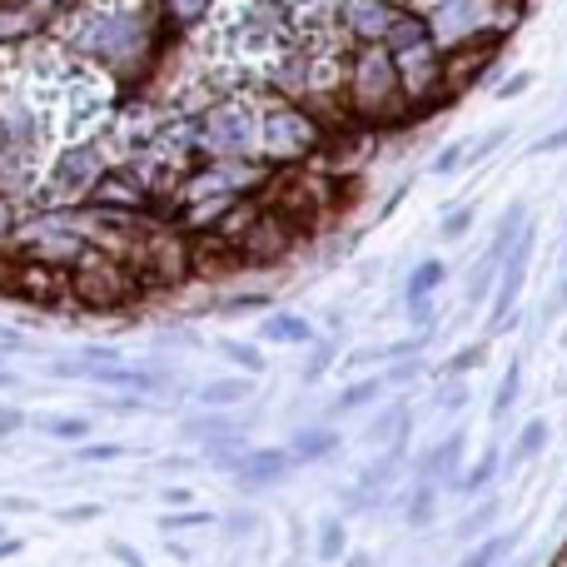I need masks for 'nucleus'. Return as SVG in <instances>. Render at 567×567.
<instances>
[{
    "mask_svg": "<svg viewBox=\"0 0 567 567\" xmlns=\"http://www.w3.org/2000/svg\"><path fill=\"white\" fill-rule=\"evenodd\" d=\"M85 205L90 209H115V215H155L159 199L150 195L125 165H120V169H105V175L95 179V189L85 195Z\"/></svg>",
    "mask_w": 567,
    "mask_h": 567,
    "instance_id": "1a4fd4ad",
    "label": "nucleus"
},
{
    "mask_svg": "<svg viewBox=\"0 0 567 567\" xmlns=\"http://www.w3.org/2000/svg\"><path fill=\"white\" fill-rule=\"evenodd\" d=\"M369 508H373V498L359 488V483H353V488H339V513H369Z\"/></svg>",
    "mask_w": 567,
    "mask_h": 567,
    "instance_id": "8fccbe9b",
    "label": "nucleus"
},
{
    "mask_svg": "<svg viewBox=\"0 0 567 567\" xmlns=\"http://www.w3.org/2000/svg\"><path fill=\"white\" fill-rule=\"evenodd\" d=\"M523 229H528V205H523V199H513V205L503 209V219H498V225H493L488 249L503 259V255H508V249H513V239L523 235Z\"/></svg>",
    "mask_w": 567,
    "mask_h": 567,
    "instance_id": "7c9ffc66",
    "label": "nucleus"
},
{
    "mask_svg": "<svg viewBox=\"0 0 567 567\" xmlns=\"http://www.w3.org/2000/svg\"><path fill=\"white\" fill-rule=\"evenodd\" d=\"M209 10H215V0H165V16L175 20L179 30H185V25H199Z\"/></svg>",
    "mask_w": 567,
    "mask_h": 567,
    "instance_id": "a19ab883",
    "label": "nucleus"
},
{
    "mask_svg": "<svg viewBox=\"0 0 567 567\" xmlns=\"http://www.w3.org/2000/svg\"><path fill=\"white\" fill-rule=\"evenodd\" d=\"M333 359H339V349H333L329 339H313V343H309V363H303L299 379H303V383H319L323 373L333 369Z\"/></svg>",
    "mask_w": 567,
    "mask_h": 567,
    "instance_id": "4c0bfd02",
    "label": "nucleus"
},
{
    "mask_svg": "<svg viewBox=\"0 0 567 567\" xmlns=\"http://www.w3.org/2000/svg\"><path fill=\"white\" fill-rule=\"evenodd\" d=\"M45 439H60V443H80L90 439V419H80V413H45V419H30Z\"/></svg>",
    "mask_w": 567,
    "mask_h": 567,
    "instance_id": "72a5a7b5",
    "label": "nucleus"
},
{
    "mask_svg": "<svg viewBox=\"0 0 567 567\" xmlns=\"http://www.w3.org/2000/svg\"><path fill=\"white\" fill-rule=\"evenodd\" d=\"M165 503H169V508H189V503H195V493H189V488H165Z\"/></svg>",
    "mask_w": 567,
    "mask_h": 567,
    "instance_id": "4d7b16f0",
    "label": "nucleus"
},
{
    "mask_svg": "<svg viewBox=\"0 0 567 567\" xmlns=\"http://www.w3.org/2000/svg\"><path fill=\"white\" fill-rule=\"evenodd\" d=\"M255 528H259V518H255V513H249V508H235V513H229V518H225V533H229V538H235V543H245Z\"/></svg>",
    "mask_w": 567,
    "mask_h": 567,
    "instance_id": "de8ad7c7",
    "label": "nucleus"
},
{
    "mask_svg": "<svg viewBox=\"0 0 567 567\" xmlns=\"http://www.w3.org/2000/svg\"><path fill=\"white\" fill-rule=\"evenodd\" d=\"M449 284V265L443 259H419V265L409 269V279H403V299H433V293Z\"/></svg>",
    "mask_w": 567,
    "mask_h": 567,
    "instance_id": "393cba45",
    "label": "nucleus"
},
{
    "mask_svg": "<svg viewBox=\"0 0 567 567\" xmlns=\"http://www.w3.org/2000/svg\"><path fill=\"white\" fill-rule=\"evenodd\" d=\"M463 409H468V383H463V379H443L439 413H463Z\"/></svg>",
    "mask_w": 567,
    "mask_h": 567,
    "instance_id": "c03bdc74",
    "label": "nucleus"
},
{
    "mask_svg": "<svg viewBox=\"0 0 567 567\" xmlns=\"http://www.w3.org/2000/svg\"><path fill=\"white\" fill-rule=\"evenodd\" d=\"M105 150L100 140H80V145H65L60 159L50 165V195L45 205H85V195L95 189V179L105 175Z\"/></svg>",
    "mask_w": 567,
    "mask_h": 567,
    "instance_id": "0eeeda50",
    "label": "nucleus"
},
{
    "mask_svg": "<svg viewBox=\"0 0 567 567\" xmlns=\"http://www.w3.org/2000/svg\"><path fill=\"white\" fill-rule=\"evenodd\" d=\"M209 523H215V513H209V508H185V513H165V518H159V533H165V538H175V533L209 528Z\"/></svg>",
    "mask_w": 567,
    "mask_h": 567,
    "instance_id": "e433bc0d",
    "label": "nucleus"
},
{
    "mask_svg": "<svg viewBox=\"0 0 567 567\" xmlns=\"http://www.w3.org/2000/svg\"><path fill=\"white\" fill-rule=\"evenodd\" d=\"M563 259H567V239H563Z\"/></svg>",
    "mask_w": 567,
    "mask_h": 567,
    "instance_id": "680f3d73",
    "label": "nucleus"
},
{
    "mask_svg": "<svg viewBox=\"0 0 567 567\" xmlns=\"http://www.w3.org/2000/svg\"><path fill=\"white\" fill-rule=\"evenodd\" d=\"M343 567H373V553H343Z\"/></svg>",
    "mask_w": 567,
    "mask_h": 567,
    "instance_id": "13d9d810",
    "label": "nucleus"
},
{
    "mask_svg": "<svg viewBox=\"0 0 567 567\" xmlns=\"http://www.w3.org/2000/svg\"><path fill=\"white\" fill-rule=\"evenodd\" d=\"M548 439H553L548 419H528L518 429V439L508 443V453H503V473H518V468H528V463H538L543 453H548Z\"/></svg>",
    "mask_w": 567,
    "mask_h": 567,
    "instance_id": "a211bd4d",
    "label": "nucleus"
},
{
    "mask_svg": "<svg viewBox=\"0 0 567 567\" xmlns=\"http://www.w3.org/2000/svg\"><path fill=\"white\" fill-rule=\"evenodd\" d=\"M483 359H488V343H468V349H458V353L443 359V379H463V373H473Z\"/></svg>",
    "mask_w": 567,
    "mask_h": 567,
    "instance_id": "ea45409f",
    "label": "nucleus"
},
{
    "mask_svg": "<svg viewBox=\"0 0 567 567\" xmlns=\"http://www.w3.org/2000/svg\"><path fill=\"white\" fill-rule=\"evenodd\" d=\"M533 249H538V229H523L518 239H513V249L503 255V269H498V284H493L488 293V333L498 339V333H508L513 323L523 319L518 303H523V284H528V269H533Z\"/></svg>",
    "mask_w": 567,
    "mask_h": 567,
    "instance_id": "423d86ee",
    "label": "nucleus"
},
{
    "mask_svg": "<svg viewBox=\"0 0 567 567\" xmlns=\"http://www.w3.org/2000/svg\"><path fill=\"white\" fill-rule=\"evenodd\" d=\"M563 309H567V275L558 279V293H553V299H548V309H543V313H548V319H558Z\"/></svg>",
    "mask_w": 567,
    "mask_h": 567,
    "instance_id": "6e6d98bb",
    "label": "nucleus"
},
{
    "mask_svg": "<svg viewBox=\"0 0 567 567\" xmlns=\"http://www.w3.org/2000/svg\"><path fill=\"white\" fill-rule=\"evenodd\" d=\"M259 339L275 343V349H309V343L319 339V329H313V319L299 309H269L265 319H259Z\"/></svg>",
    "mask_w": 567,
    "mask_h": 567,
    "instance_id": "4468645a",
    "label": "nucleus"
},
{
    "mask_svg": "<svg viewBox=\"0 0 567 567\" xmlns=\"http://www.w3.org/2000/svg\"><path fill=\"white\" fill-rule=\"evenodd\" d=\"M518 399H523V353H518V359H508V369H503L498 389H493V423L508 419V413L518 409Z\"/></svg>",
    "mask_w": 567,
    "mask_h": 567,
    "instance_id": "c756f323",
    "label": "nucleus"
},
{
    "mask_svg": "<svg viewBox=\"0 0 567 567\" xmlns=\"http://www.w3.org/2000/svg\"><path fill=\"white\" fill-rule=\"evenodd\" d=\"M65 284H70V309H80V313H120L135 299H145L135 269L125 259L105 255V249H85L65 269Z\"/></svg>",
    "mask_w": 567,
    "mask_h": 567,
    "instance_id": "f03ea898",
    "label": "nucleus"
},
{
    "mask_svg": "<svg viewBox=\"0 0 567 567\" xmlns=\"http://www.w3.org/2000/svg\"><path fill=\"white\" fill-rule=\"evenodd\" d=\"M528 85H533V75H528V70H518V75H508V80H503V85H498V100L523 95V90H528Z\"/></svg>",
    "mask_w": 567,
    "mask_h": 567,
    "instance_id": "864d4df0",
    "label": "nucleus"
},
{
    "mask_svg": "<svg viewBox=\"0 0 567 567\" xmlns=\"http://www.w3.org/2000/svg\"><path fill=\"white\" fill-rule=\"evenodd\" d=\"M299 239H303V229L289 225V219L275 215V209L265 205V215L249 225V235L235 245V255H239V265L245 269H279L284 259L299 249Z\"/></svg>",
    "mask_w": 567,
    "mask_h": 567,
    "instance_id": "6e6552de",
    "label": "nucleus"
},
{
    "mask_svg": "<svg viewBox=\"0 0 567 567\" xmlns=\"http://www.w3.org/2000/svg\"><path fill=\"white\" fill-rule=\"evenodd\" d=\"M439 483H423V478H413L409 483V493H403V523H409V528H433V523H439Z\"/></svg>",
    "mask_w": 567,
    "mask_h": 567,
    "instance_id": "5701e85b",
    "label": "nucleus"
},
{
    "mask_svg": "<svg viewBox=\"0 0 567 567\" xmlns=\"http://www.w3.org/2000/svg\"><path fill=\"white\" fill-rule=\"evenodd\" d=\"M458 169H468V140H458V145H443L439 155H433V175H439V179L458 175Z\"/></svg>",
    "mask_w": 567,
    "mask_h": 567,
    "instance_id": "79ce46f5",
    "label": "nucleus"
},
{
    "mask_svg": "<svg viewBox=\"0 0 567 567\" xmlns=\"http://www.w3.org/2000/svg\"><path fill=\"white\" fill-rule=\"evenodd\" d=\"M75 463H115L125 458V443H110V439H80V449L70 453Z\"/></svg>",
    "mask_w": 567,
    "mask_h": 567,
    "instance_id": "58836bf2",
    "label": "nucleus"
},
{
    "mask_svg": "<svg viewBox=\"0 0 567 567\" xmlns=\"http://www.w3.org/2000/svg\"><path fill=\"white\" fill-rule=\"evenodd\" d=\"M503 140H508V125H498V130H488V135L483 140H468V165H483V159L493 155V150L503 145Z\"/></svg>",
    "mask_w": 567,
    "mask_h": 567,
    "instance_id": "49530a36",
    "label": "nucleus"
},
{
    "mask_svg": "<svg viewBox=\"0 0 567 567\" xmlns=\"http://www.w3.org/2000/svg\"><path fill=\"white\" fill-rule=\"evenodd\" d=\"M10 553H20V543H16V538H6V543H0V558H10Z\"/></svg>",
    "mask_w": 567,
    "mask_h": 567,
    "instance_id": "052dcab7",
    "label": "nucleus"
},
{
    "mask_svg": "<svg viewBox=\"0 0 567 567\" xmlns=\"http://www.w3.org/2000/svg\"><path fill=\"white\" fill-rule=\"evenodd\" d=\"M205 309H209V313H225V319H235V313H269V289L219 293V299H209Z\"/></svg>",
    "mask_w": 567,
    "mask_h": 567,
    "instance_id": "2f4dec72",
    "label": "nucleus"
},
{
    "mask_svg": "<svg viewBox=\"0 0 567 567\" xmlns=\"http://www.w3.org/2000/svg\"><path fill=\"white\" fill-rule=\"evenodd\" d=\"M498 269H503V259L493 255V249H483V255L473 259V269H468V284H463V299H468V303H488L493 284H498Z\"/></svg>",
    "mask_w": 567,
    "mask_h": 567,
    "instance_id": "c85d7f7f",
    "label": "nucleus"
},
{
    "mask_svg": "<svg viewBox=\"0 0 567 567\" xmlns=\"http://www.w3.org/2000/svg\"><path fill=\"white\" fill-rule=\"evenodd\" d=\"M523 543V528H508V533H488V538H478L468 553L458 558V567H503L518 553Z\"/></svg>",
    "mask_w": 567,
    "mask_h": 567,
    "instance_id": "aec40b11",
    "label": "nucleus"
},
{
    "mask_svg": "<svg viewBox=\"0 0 567 567\" xmlns=\"http://www.w3.org/2000/svg\"><path fill=\"white\" fill-rule=\"evenodd\" d=\"M199 130V155L209 159H245L259 145V110L249 100H219L195 120ZM259 159V155H255Z\"/></svg>",
    "mask_w": 567,
    "mask_h": 567,
    "instance_id": "39448f33",
    "label": "nucleus"
},
{
    "mask_svg": "<svg viewBox=\"0 0 567 567\" xmlns=\"http://www.w3.org/2000/svg\"><path fill=\"white\" fill-rule=\"evenodd\" d=\"M25 413H20V409H10V403H0V439H10V433H20V429H25Z\"/></svg>",
    "mask_w": 567,
    "mask_h": 567,
    "instance_id": "3c124183",
    "label": "nucleus"
},
{
    "mask_svg": "<svg viewBox=\"0 0 567 567\" xmlns=\"http://www.w3.org/2000/svg\"><path fill=\"white\" fill-rule=\"evenodd\" d=\"M245 453H249V449H245V433H229V439L205 443V453H199V463H205V468H219V473H235Z\"/></svg>",
    "mask_w": 567,
    "mask_h": 567,
    "instance_id": "473e14b6",
    "label": "nucleus"
},
{
    "mask_svg": "<svg viewBox=\"0 0 567 567\" xmlns=\"http://www.w3.org/2000/svg\"><path fill=\"white\" fill-rule=\"evenodd\" d=\"M16 383H20L16 373H10V369H0V393H6V389H16Z\"/></svg>",
    "mask_w": 567,
    "mask_h": 567,
    "instance_id": "bf43d9fd",
    "label": "nucleus"
},
{
    "mask_svg": "<svg viewBox=\"0 0 567 567\" xmlns=\"http://www.w3.org/2000/svg\"><path fill=\"white\" fill-rule=\"evenodd\" d=\"M150 45H155V25L145 10H85L70 20V50L120 70V75H135L150 60Z\"/></svg>",
    "mask_w": 567,
    "mask_h": 567,
    "instance_id": "f257e3e1",
    "label": "nucleus"
},
{
    "mask_svg": "<svg viewBox=\"0 0 567 567\" xmlns=\"http://www.w3.org/2000/svg\"><path fill=\"white\" fill-rule=\"evenodd\" d=\"M255 399V379L239 373V379H209L195 389V403L199 409H239V403Z\"/></svg>",
    "mask_w": 567,
    "mask_h": 567,
    "instance_id": "6ab92c4d",
    "label": "nucleus"
},
{
    "mask_svg": "<svg viewBox=\"0 0 567 567\" xmlns=\"http://www.w3.org/2000/svg\"><path fill=\"white\" fill-rule=\"evenodd\" d=\"M473 229V205H453L449 215H443V225H439V239L443 245H453V239H463Z\"/></svg>",
    "mask_w": 567,
    "mask_h": 567,
    "instance_id": "37998d69",
    "label": "nucleus"
},
{
    "mask_svg": "<svg viewBox=\"0 0 567 567\" xmlns=\"http://www.w3.org/2000/svg\"><path fill=\"white\" fill-rule=\"evenodd\" d=\"M90 518H100V503H75V508L60 513V523H90Z\"/></svg>",
    "mask_w": 567,
    "mask_h": 567,
    "instance_id": "5fc2aeb1",
    "label": "nucleus"
},
{
    "mask_svg": "<svg viewBox=\"0 0 567 567\" xmlns=\"http://www.w3.org/2000/svg\"><path fill=\"white\" fill-rule=\"evenodd\" d=\"M319 145H323V120L313 115L309 105H299V100H269V105L259 110L255 155L265 159L269 169L299 165V159H309Z\"/></svg>",
    "mask_w": 567,
    "mask_h": 567,
    "instance_id": "20e7f679",
    "label": "nucleus"
},
{
    "mask_svg": "<svg viewBox=\"0 0 567 567\" xmlns=\"http://www.w3.org/2000/svg\"><path fill=\"white\" fill-rule=\"evenodd\" d=\"M558 150H567V125H558L553 135H543L538 145H533V155H558Z\"/></svg>",
    "mask_w": 567,
    "mask_h": 567,
    "instance_id": "603ef678",
    "label": "nucleus"
},
{
    "mask_svg": "<svg viewBox=\"0 0 567 567\" xmlns=\"http://www.w3.org/2000/svg\"><path fill=\"white\" fill-rule=\"evenodd\" d=\"M45 20L35 10H25L20 0H0V45H16V40H30Z\"/></svg>",
    "mask_w": 567,
    "mask_h": 567,
    "instance_id": "a878e982",
    "label": "nucleus"
},
{
    "mask_svg": "<svg viewBox=\"0 0 567 567\" xmlns=\"http://www.w3.org/2000/svg\"><path fill=\"white\" fill-rule=\"evenodd\" d=\"M313 553H319V563H339L343 553H349V528H343V513L319 518V528H313Z\"/></svg>",
    "mask_w": 567,
    "mask_h": 567,
    "instance_id": "cd10ccee",
    "label": "nucleus"
},
{
    "mask_svg": "<svg viewBox=\"0 0 567 567\" xmlns=\"http://www.w3.org/2000/svg\"><path fill=\"white\" fill-rule=\"evenodd\" d=\"M289 473H293V458L284 449H249L229 478H235L245 493H259V488H279Z\"/></svg>",
    "mask_w": 567,
    "mask_h": 567,
    "instance_id": "ddd939ff",
    "label": "nucleus"
},
{
    "mask_svg": "<svg viewBox=\"0 0 567 567\" xmlns=\"http://www.w3.org/2000/svg\"><path fill=\"white\" fill-rule=\"evenodd\" d=\"M463 443H468V433H463V423L453 433H443L433 449H423L419 458L409 463V473L413 478H423V483H439V488H449L453 478H458V463H463Z\"/></svg>",
    "mask_w": 567,
    "mask_h": 567,
    "instance_id": "f8f14e48",
    "label": "nucleus"
},
{
    "mask_svg": "<svg viewBox=\"0 0 567 567\" xmlns=\"http://www.w3.org/2000/svg\"><path fill=\"white\" fill-rule=\"evenodd\" d=\"M20 199H10V195H0V249H10V239H16V225H20Z\"/></svg>",
    "mask_w": 567,
    "mask_h": 567,
    "instance_id": "a18cd8bd",
    "label": "nucleus"
},
{
    "mask_svg": "<svg viewBox=\"0 0 567 567\" xmlns=\"http://www.w3.org/2000/svg\"><path fill=\"white\" fill-rule=\"evenodd\" d=\"M25 10H35L40 20H55V16H70V10L80 6V0H20Z\"/></svg>",
    "mask_w": 567,
    "mask_h": 567,
    "instance_id": "09e8293b",
    "label": "nucleus"
},
{
    "mask_svg": "<svg viewBox=\"0 0 567 567\" xmlns=\"http://www.w3.org/2000/svg\"><path fill=\"white\" fill-rule=\"evenodd\" d=\"M343 100L359 120L369 125H383V120H403L409 105H403L399 90V70H393V55L383 45H359V55L349 60V80H343Z\"/></svg>",
    "mask_w": 567,
    "mask_h": 567,
    "instance_id": "7ed1b4c3",
    "label": "nucleus"
},
{
    "mask_svg": "<svg viewBox=\"0 0 567 567\" xmlns=\"http://www.w3.org/2000/svg\"><path fill=\"white\" fill-rule=\"evenodd\" d=\"M409 433H413V403L409 399H393V403H383V409L369 419L363 443H373V449H393V443H409Z\"/></svg>",
    "mask_w": 567,
    "mask_h": 567,
    "instance_id": "f3484780",
    "label": "nucleus"
},
{
    "mask_svg": "<svg viewBox=\"0 0 567 567\" xmlns=\"http://www.w3.org/2000/svg\"><path fill=\"white\" fill-rule=\"evenodd\" d=\"M383 379L373 373V379H353L349 389H339V399H333V409L329 413H363V409H379V399H383Z\"/></svg>",
    "mask_w": 567,
    "mask_h": 567,
    "instance_id": "bb28decb",
    "label": "nucleus"
},
{
    "mask_svg": "<svg viewBox=\"0 0 567 567\" xmlns=\"http://www.w3.org/2000/svg\"><path fill=\"white\" fill-rule=\"evenodd\" d=\"M403 468H409V443H393V449H379L369 463L359 468V488L369 493L373 503L383 498V493L393 488V483L403 478Z\"/></svg>",
    "mask_w": 567,
    "mask_h": 567,
    "instance_id": "dca6fc26",
    "label": "nucleus"
},
{
    "mask_svg": "<svg viewBox=\"0 0 567 567\" xmlns=\"http://www.w3.org/2000/svg\"><path fill=\"white\" fill-rule=\"evenodd\" d=\"M339 449H343V439H339V429H329V423H309V429H293L289 443H284V453L293 458V468H313V463H329Z\"/></svg>",
    "mask_w": 567,
    "mask_h": 567,
    "instance_id": "2eb2a0df",
    "label": "nucleus"
},
{
    "mask_svg": "<svg viewBox=\"0 0 567 567\" xmlns=\"http://www.w3.org/2000/svg\"><path fill=\"white\" fill-rule=\"evenodd\" d=\"M339 20L359 45H383L389 25L399 20V6L393 0H343L339 6Z\"/></svg>",
    "mask_w": 567,
    "mask_h": 567,
    "instance_id": "9b49d317",
    "label": "nucleus"
},
{
    "mask_svg": "<svg viewBox=\"0 0 567 567\" xmlns=\"http://www.w3.org/2000/svg\"><path fill=\"white\" fill-rule=\"evenodd\" d=\"M498 473H503V453L488 449L468 473H458V478L449 483V493H453V498H468V503H473V498H483V493L498 483Z\"/></svg>",
    "mask_w": 567,
    "mask_h": 567,
    "instance_id": "412c9836",
    "label": "nucleus"
},
{
    "mask_svg": "<svg viewBox=\"0 0 567 567\" xmlns=\"http://www.w3.org/2000/svg\"><path fill=\"white\" fill-rule=\"evenodd\" d=\"M229 433H245V423L229 419V409H205L195 419H179V439L189 443H215V439H229Z\"/></svg>",
    "mask_w": 567,
    "mask_h": 567,
    "instance_id": "4be33fe9",
    "label": "nucleus"
},
{
    "mask_svg": "<svg viewBox=\"0 0 567 567\" xmlns=\"http://www.w3.org/2000/svg\"><path fill=\"white\" fill-rule=\"evenodd\" d=\"M423 373H429V363L413 353V359H393V369H383L379 379H383V389H409V383H419Z\"/></svg>",
    "mask_w": 567,
    "mask_h": 567,
    "instance_id": "c9c22d12",
    "label": "nucleus"
},
{
    "mask_svg": "<svg viewBox=\"0 0 567 567\" xmlns=\"http://www.w3.org/2000/svg\"><path fill=\"white\" fill-rule=\"evenodd\" d=\"M6 293H16V299H25V303H40V309H70V284H65V269L35 265V259H16V269H10Z\"/></svg>",
    "mask_w": 567,
    "mask_h": 567,
    "instance_id": "9d476101",
    "label": "nucleus"
},
{
    "mask_svg": "<svg viewBox=\"0 0 567 567\" xmlns=\"http://www.w3.org/2000/svg\"><path fill=\"white\" fill-rule=\"evenodd\" d=\"M219 353H225L229 363H235L239 373H265V353H259V343H245V339H219Z\"/></svg>",
    "mask_w": 567,
    "mask_h": 567,
    "instance_id": "f704fd0d",
    "label": "nucleus"
},
{
    "mask_svg": "<svg viewBox=\"0 0 567 567\" xmlns=\"http://www.w3.org/2000/svg\"><path fill=\"white\" fill-rule=\"evenodd\" d=\"M498 518H503V498H473V508L458 518L453 538H458V543H478V538H488V533L498 528Z\"/></svg>",
    "mask_w": 567,
    "mask_h": 567,
    "instance_id": "b1692460",
    "label": "nucleus"
}]
</instances>
